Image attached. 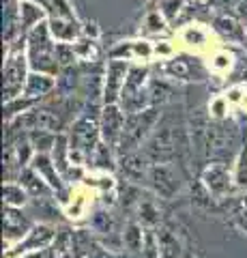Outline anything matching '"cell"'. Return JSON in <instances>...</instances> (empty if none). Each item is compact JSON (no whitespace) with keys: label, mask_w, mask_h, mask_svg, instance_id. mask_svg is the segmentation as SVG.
I'll return each instance as SVG.
<instances>
[{"label":"cell","mask_w":247,"mask_h":258,"mask_svg":"<svg viewBox=\"0 0 247 258\" xmlns=\"http://www.w3.org/2000/svg\"><path fill=\"white\" fill-rule=\"evenodd\" d=\"M123 241H125L127 249H131V252H142V249H144V230H142V224H138V222L127 224Z\"/></svg>","instance_id":"obj_25"},{"label":"cell","mask_w":247,"mask_h":258,"mask_svg":"<svg viewBox=\"0 0 247 258\" xmlns=\"http://www.w3.org/2000/svg\"><path fill=\"white\" fill-rule=\"evenodd\" d=\"M26 138L30 144H33L35 153H47V151L54 149V144L58 140V134L45 132V129H33V132L26 134Z\"/></svg>","instance_id":"obj_22"},{"label":"cell","mask_w":247,"mask_h":258,"mask_svg":"<svg viewBox=\"0 0 247 258\" xmlns=\"http://www.w3.org/2000/svg\"><path fill=\"white\" fill-rule=\"evenodd\" d=\"M3 198H5V207L20 209L30 200V194L24 189L20 183H7L5 189H3Z\"/></svg>","instance_id":"obj_24"},{"label":"cell","mask_w":247,"mask_h":258,"mask_svg":"<svg viewBox=\"0 0 247 258\" xmlns=\"http://www.w3.org/2000/svg\"><path fill=\"white\" fill-rule=\"evenodd\" d=\"M69 149L79 153L84 157H93L97 144L101 142V129H99V116L91 112H82L73 123L69 132Z\"/></svg>","instance_id":"obj_3"},{"label":"cell","mask_w":247,"mask_h":258,"mask_svg":"<svg viewBox=\"0 0 247 258\" xmlns=\"http://www.w3.org/2000/svg\"><path fill=\"white\" fill-rule=\"evenodd\" d=\"M93 228L101 232V235H110L114 228V220H112V213L110 211H97L93 215Z\"/></svg>","instance_id":"obj_31"},{"label":"cell","mask_w":247,"mask_h":258,"mask_svg":"<svg viewBox=\"0 0 247 258\" xmlns=\"http://www.w3.org/2000/svg\"><path fill=\"white\" fill-rule=\"evenodd\" d=\"M157 123H159V108L157 106H150V108L142 110V112L127 114L121 140H118V144H116L118 155L140 151L142 142H146L150 138V134H153Z\"/></svg>","instance_id":"obj_2"},{"label":"cell","mask_w":247,"mask_h":258,"mask_svg":"<svg viewBox=\"0 0 247 258\" xmlns=\"http://www.w3.org/2000/svg\"><path fill=\"white\" fill-rule=\"evenodd\" d=\"M194 60L191 58H174V60L163 64V71L170 78H177V80H202L204 71H202L200 64L194 62Z\"/></svg>","instance_id":"obj_15"},{"label":"cell","mask_w":247,"mask_h":258,"mask_svg":"<svg viewBox=\"0 0 247 258\" xmlns=\"http://www.w3.org/2000/svg\"><path fill=\"white\" fill-rule=\"evenodd\" d=\"M146 80H148V69L146 67H129V74H127L125 80V88H123V95H133V93H142L146 91Z\"/></svg>","instance_id":"obj_21"},{"label":"cell","mask_w":247,"mask_h":258,"mask_svg":"<svg viewBox=\"0 0 247 258\" xmlns=\"http://www.w3.org/2000/svg\"><path fill=\"white\" fill-rule=\"evenodd\" d=\"M56 235H58L56 228H52V226H47V224H37L18 243L15 252L7 254V258H11L13 254H26V252H39V249H45L54 239H56Z\"/></svg>","instance_id":"obj_10"},{"label":"cell","mask_w":247,"mask_h":258,"mask_svg":"<svg viewBox=\"0 0 247 258\" xmlns=\"http://www.w3.org/2000/svg\"><path fill=\"white\" fill-rule=\"evenodd\" d=\"M56 80H54V76H47V74H37V71H33V74L28 76L26 80V86H24V97H30V99H43L45 95H50L54 88H56Z\"/></svg>","instance_id":"obj_16"},{"label":"cell","mask_w":247,"mask_h":258,"mask_svg":"<svg viewBox=\"0 0 247 258\" xmlns=\"http://www.w3.org/2000/svg\"><path fill=\"white\" fill-rule=\"evenodd\" d=\"M150 166L153 164L146 159V155L142 151L118 155V168H121V172L125 174V179L129 183H140L144 176H148Z\"/></svg>","instance_id":"obj_11"},{"label":"cell","mask_w":247,"mask_h":258,"mask_svg":"<svg viewBox=\"0 0 247 258\" xmlns=\"http://www.w3.org/2000/svg\"><path fill=\"white\" fill-rule=\"evenodd\" d=\"M155 241H157V254L159 258H181V243L177 235L172 232L170 226H159L155 230Z\"/></svg>","instance_id":"obj_17"},{"label":"cell","mask_w":247,"mask_h":258,"mask_svg":"<svg viewBox=\"0 0 247 258\" xmlns=\"http://www.w3.org/2000/svg\"><path fill=\"white\" fill-rule=\"evenodd\" d=\"M127 112L118 103H103V110L99 112V129H101V140L116 149L121 140L123 127H125Z\"/></svg>","instance_id":"obj_7"},{"label":"cell","mask_w":247,"mask_h":258,"mask_svg":"<svg viewBox=\"0 0 247 258\" xmlns=\"http://www.w3.org/2000/svg\"><path fill=\"white\" fill-rule=\"evenodd\" d=\"M155 18H157L155 13H153V15H148V28H150V30H155V32H157V30H163V22H161V20L157 22Z\"/></svg>","instance_id":"obj_35"},{"label":"cell","mask_w":247,"mask_h":258,"mask_svg":"<svg viewBox=\"0 0 247 258\" xmlns=\"http://www.w3.org/2000/svg\"><path fill=\"white\" fill-rule=\"evenodd\" d=\"M45 256V252H43V249H39V252H30L28 256H24V258H43Z\"/></svg>","instance_id":"obj_36"},{"label":"cell","mask_w":247,"mask_h":258,"mask_svg":"<svg viewBox=\"0 0 247 258\" xmlns=\"http://www.w3.org/2000/svg\"><path fill=\"white\" fill-rule=\"evenodd\" d=\"M56 58L60 62V69L73 67L77 60V52L73 43H56Z\"/></svg>","instance_id":"obj_30"},{"label":"cell","mask_w":247,"mask_h":258,"mask_svg":"<svg viewBox=\"0 0 247 258\" xmlns=\"http://www.w3.org/2000/svg\"><path fill=\"white\" fill-rule=\"evenodd\" d=\"M185 0H161V15L166 20H177Z\"/></svg>","instance_id":"obj_33"},{"label":"cell","mask_w":247,"mask_h":258,"mask_svg":"<svg viewBox=\"0 0 247 258\" xmlns=\"http://www.w3.org/2000/svg\"><path fill=\"white\" fill-rule=\"evenodd\" d=\"M26 56L30 71L37 74H47V76H58L60 74V62L56 58V43L50 32L47 22L37 24L26 35Z\"/></svg>","instance_id":"obj_1"},{"label":"cell","mask_w":247,"mask_h":258,"mask_svg":"<svg viewBox=\"0 0 247 258\" xmlns=\"http://www.w3.org/2000/svg\"><path fill=\"white\" fill-rule=\"evenodd\" d=\"M138 217H140V224H146V226H157L159 224V209L155 207V203L150 198H142L138 205Z\"/></svg>","instance_id":"obj_28"},{"label":"cell","mask_w":247,"mask_h":258,"mask_svg":"<svg viewBox=\"0 0 247 258\" xmlns=\"http://www.w3.org/2000/svg\"><path fill=\"white\" fill-rule=\"evenodd\" d=\"M142 153L146 155L150 164H174L179 159L177 153V132L172 125L157 127L150 138L144 142Z\"/></svg>","instance_id":"obj_4"},{"label":"cell","mask_w":247,"mask_h":258,"mask_svg":"<svg viewBox=\"0 0 247 258\" xmlns=\"http://www.w3.org/2000/svg\"><path fill=\"white\" fill-rule=\"evenodd\" d=\"M234 181H236V185H241V187H247V144H243L241 153H238Z\"/></svg>","instance_id":"obj_32"},{"label":"cell","mask_w":247,"mask_h":258,"mask_svg":"<svg viewBox=\"0 0 247 258\" xmlns=\"http://www.w3.org/2000/svg\"><path fill=\"white\" fill-rule=\"evenodd\" d=\"M146 179L150 189L163 200H170L181 191V174L172 164H153Z\"/></svg>","instance_id":"obj_6"},{"label":"cell","mask_w":247,"mask_h":258,"mask_svg":"<svg viewBox=\"0 0 247 258\" xmlns=\"http://www.w3.org/2000/svg\"><path fill=\"white\" fill-rule=\"evenodd\" d=\"M245 45H247V43H245Z\"/></svg>","instance_id":"obj_37"},{"label":"cell","mask_w":247,"mask_h":258,"mask_svg":"<svg viewBox=\"0 0 247 258\" xmlns=\"http://www.w3.org/2000/svg\"><path fill=\"white\" fill-rule=\"evenodd\" d=\"M129 74V64L125 60H110L106 80H103V103H118L125 88V80Z\"/></svg>","instance_id":"obj_9"},{"label":"cell","mask_w":247,"mask_h":258,"mask_svg":"<svg viewBox=\"0 0 247 258\" xmlns=\"http://www.w3.org/2000/svg\"><path fill=\"white\" fill-rule=\"evenodd\" d=\"M47 26L54 37V41L60 43H73L75 39L82 35V26L77 24V20H69V18H50Z\"/></svg>","instance_id":"obj_14"},{"label":"cell","mask_w":247,"mask_h":258,"mask_svg":"<svg viewBox=\"0 0 247 258\" xmlns=\"http://www.w3.org/2000/svg\"><path fill=\"white\" fill-rule=\"evenodd\" d=\"M18 181H20L22 187L35 198H45V196H50V194L54 191L50 185H47L41 176L35 172V168H30V166L24 168V170L18 174Z\"/></svg>","instance_id":"obj_18"},{"label":"cell","mask_w":247,"mask_h":258,"mask_svg":"<svg viewBox=\"0 0 247 258\" xmlns=\"http://www.w3.org/2000/svg\"><path fill=\"white\" fill-rule=\"evenodd\" d=\"M93 241H91V235L86 230H73L71 232V243H69V249L73 256H84V254H91L93 249Z\"/></svg>","instance_id":"obj_27"},{"label":"cell","mask_w":247,"mask_h":258,"mask_svg":"<svg viewBox=\"0 0 247 258\" xmlns=\"http://www.w3.org/2000/svg\"><path fill=\"white\" fill-rule=\"evenodd\" d=\"M35 106H39V101L30 99V97H24V95L15 97L11 101H5V120L9 123V120H13L15 116H22L24 112L33 110Z\"/></svg>","instance_id":"obj_23"},{"label":"cell","mask_w":247,"mask_h":258,"mask_svg":"<svg viewBox=\"0 0 247 258\" xmlns=\"http://www.w3.org/2000/svg\"><path fill=\"white\" fill-rule=\"evenodd\" d=\"M89 258H114V256H112V254H108V249H103V247H97V245H95V247L91 249Z\"/></svg>","instance_id":"obj_34"},{"label":"cell","mask_w":247,"mask_h":258,"mask_svg":"<svg viewBox=\"0 0 247 258\" xmlns=\"http://www.w3.org/2000/svg\"><path fill=\"white\" fill-rule=\"evenodd\" d=\"M3 220H5V241L7 243L22 241V237H26L30 232V228L35 226L20 209H15V207H5Z\"/></svg>","instance_id":"obj_12"},{"label":"cell","mask_w":247,"mask_h":258,"mask_svg":"<svg viewBox=\"0 0 247 258\" xmlns=\"http://www.w3.org/2000/svg\"><path fill=\"white\" fill-rule=\"evenodd\" d=\"M200 181L204 183V187L209 189L213 198H224L230 191V187H232L230 172L226 164H221V161H209L200 174Z\"/></svg>","instance_id":"obj_8"},{"label":"cell","mask_w":247,"mask_h":258,"mask_svg":"<svg viewBox=\"0 0 247 258\" xmlns=\"http://www.w3.org/2000/svg\"><path fill=\"white\" fill-rule=\"evenodd\" d=\"M30 168H35V172L41 176V179L50 185L54 191H62L65 189V183H62V174L54 164V159L47 155V153H35L33 161H30Z\"/></svg>","instance_id":"obj_13"},{"label":"cell","mask_w":247,"mask_h":258,"mask_svg":"<svg viewBox=\"0 0 247 258\" xmlns=\"http://www.w3.org/2000/svg\"><path fill=\"white\" fill-rule=\"evenodd\" d=\"M28 56L24 50H13L9 54V58L5 62V101H11L15 97H20L24 93V86H26V80H28Z\"/></svg>","instance_id":"obj_5"},{"label":"cell","mask_w":247,"mask_h":258,"mask_svg":"<svg viewBox=\"0 0 247 258\" xmlns=\"http://www.w3.org/2000/svg\"><path fill=\"white\" fill-rule=\"evenodd\" d=\"M39 7H41V5L30 3V0H22V3H20V24H22V32H24V35H28V32L33 30L37 24L45 22L47 11L39 9Z\"/></svg>","instance_id":"obj_20"},{"label":"cell","mask_w":247,"mask_h":258,"mask_svg":"<svg viewBox=\"0 0 247 258\" xmlns=\"http://www.w3.org/2000/svg\"><path fill=\"white\" fill-rule=\"evenodd\" d=\"M112 149L114 147H110V144H106V142H99L97 144V149H95V153H93V164L97 166V168H101V170H114V157H112Z\"/></svg>","instance_id":"obj_26"},{"label":"cell","mask_w":247,"mask_h":258,"mask_svg":"<svg viewBox=\"0 0 247 258\" xmlns=\"http://www.w3.org/2000/svg\"><path fill=\"white\" fill-rule=\"evenodd\" d=\"M230 215H232V222L241 228L243 232H247V196H238L232 200L230 205Z\"/></svg>","instance_id":"obj_29"},{"label":"cell","mask_w":247,"mask_h":258,"mask_svg":"<svg viewBox=\"0 0 247 258\" xmlns=\"http://www.w3.org/2000/svg\"><path fill=\"white\" fill-rule=\"evenodd\" d=\"M213 26H215V30H217L221 37L228 39V41H234V43H247L245 28L241 26V22H236L234 18H230V15H219V18H215Z\"/></svg>","instance_id":"obj_19"}]
</instances>
